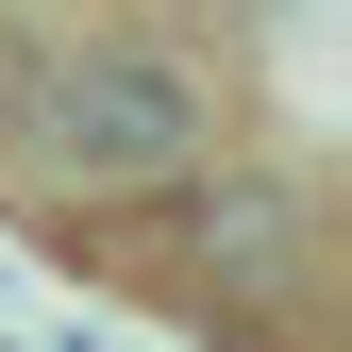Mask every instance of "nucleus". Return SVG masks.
I'll return each instance as SVG.
<instances>
[{
  "mask_svg": "<svg viewBox=\"0 0 352 352\" xmlns=\"http://www.w3.org/2000/svg\"><path fill=\"white\" fill-rule=\"evenodd\" d=\"M34 51L0 67V185H34L51 218H118V201H168L201 185L218 151V84L151 34H84L67 0H34Z\"/></svg>",
  "mask_w": 352,
  "mask_h": 352,
  "instance_id": "f257e3e1",
  "label": "nucleus"
},
{
  "mask_svg": "<svg viewBox=\"0 0 352 352\" xmlns=\"http://www.w3.org/2000/svg\"><path fill=\"white\" fill-rule=\"evenodd\" d=\"M0 352H17V336H0Z\"/></svg>",
  "mask_w": 352,
  "mask_h": 352,
  "instance_id": "f03ea898",
  "label": "nucleus"
}]
</instances>
